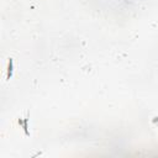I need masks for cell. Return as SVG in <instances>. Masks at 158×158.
I'll list each match as a JSON object with an SVG mask.
<instances>
[{"label":"cell","instance_id":"1","mask_svg":"<svg viewBox=\"0 0 158 158\" xmlns=\"http://www.w3.org/2000/svg\"><path fill=\"white\" fill-rule=\"evenodd\" d=\"M29 121H30V113L27 111L24 116H20L17 119V123L19 126L22 128V131L25 133L26 137H30V131H29Z\"/></svg>","mask_w":158,"mask_h":158},{"label":"cell","instance_id":"2","mask_svg":"<svg viewBox=\"0 0 158 158\" xmlns=\"http://www.w3.org/2000/svg\"><path fill=\"white\" fill-rule=\"evenodd\" d=\"M12 75H14V59L9 58L8 59V66H6V75H5L6 80L9 82L12 78Z\"/></svg>","mask_w":158,"mask_h":158}]
</instances>
